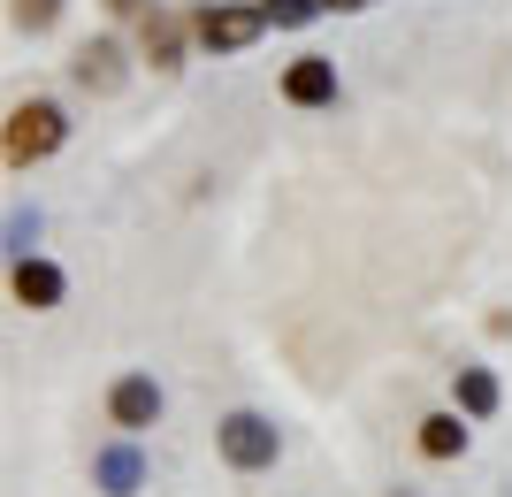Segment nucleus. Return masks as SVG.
Wrapping results in <instances>:
<instances>
[{"instance_id": "1", "label": "nucleus", "mask_w": 512, "mask_h": 497, "mask_svg": "<svg viewBox=\"0 0 512 497\" xmlns=\"http://www.w3.org/2000/svg\"><path fill=\"white\" fill-rule=\"evenodd\" d=\"M69 146V115L62 100H16L8 108V130H0V161L8 169H39L46 153Z\"/></svg>"}, {"instance_id": "2", "label": "nucleus", "mask_w": 512, "mask_h": 497, "mask_svg": "<svg viewBox=\"0 0 512 497\" xmlns=\"http://www.w3.org/2000/svg\"><path fill=\"white\" fill-rule=\"evenodd\" d=\"M214 444H222V459H230L237 475H268V467L283 459L276 421H268V413H253V406L222 413V421H214Z\"/></svg>"}, {"instance_id": "3", "label": "nucleus", "mask_w": 512, "mask_h": 497, "mask_svg": "<svg viewBox=\"0 0 512 497\" xmlns=\"http://www.w3.org/2000/svg\"><path fill=\"white\" fill-rule=\"evenodd\" d=\"M268 31V8L260 0H199L192 8V39L207 54H245V46Z\"/></svg>"}, {"instance_id": "4", "label": "nucleus", "mask_w": 512, "mask_h": 497, "mask_svg": "<svg viewBox=\"0 0 512 497\" xmlns=\"http://www.w3.org/2000/svg\"><path fill=\"white\" fill-rule=\"evenodd\" d=\"M184 46H199V39H192V16H176V8H161V0H153L146 16H138V54L169 77V69H184Z\"/></svg>"}, {"instance_id": "5", "label": "nucleus", "mask_w": 512, "mask_h": 497, "mask_svg": "<svg viewBox=\"0 0 512 497\" xmlns=\"http://www.w3.org/2000/svg\"><path fill=\"white\" fill-rule=\"evenodd\" d=\"M107 421L123 436H146L153 421H161V383H153V375H115V383H107Z\"/></svg>"}, {"instance_id": "6", "label": "nucleus", "mask_w": 512, "mask_h": 497, "mask_svg": "<svg viewBox=\"0 0 512 497\" xmlns=\"http://www.w3.org/2000/svg\"><path fill=\"white\" fill-rule=\"evenodd\" d=\"M92 490L100 497H138L146 490V452H138V436H115L92 452Z\"/></svg>"}, {"instance_id": "7", "label": "nucleus", "mask_w": 512, "mask_h": 497, "mask_svg": "<svg viewBox=\"0 0 512 497\" xmlns=\"http://www.w3.org/2000/svg\"><path fill=\"white\" fill-rule=\"evenodd\" d=\"M69 77H77V85L85 92H123L130 85V54H123V39H85L77 46V54H69Z\"/></svg>"}, {"instance_id": "8", "label": "nucleus", "mask_w": 512, "mask_h": 497, "mask_svg": "<svg viewBox=\"0 0 512 497\" xmlns=\"http://www.w3.org/2000/svg\"><path fill=\"white\" fill-rule=\"evenodd\" d=\"M8 299L31 306V314H46V306H62V299H69V276H62L46 253H23L16 268H8Z\"/></svg>"}, {"instance_id": "9", "label": "nucleus", "mask_w": 512, "mask_h": 497, "mask_svg": "<svg viewBox=\"0 0 512 497\" xmlns=\"http://www.w3.org/2000/svg\"><path fill=\"white\" fill-rule=\"evenodd\" d=\"M283 100L291 108H329L337 100V62L329 54H299V62L283 69Z\"/></svg>"}, {"instance_id": "10", "label": "nucleus", "mask_w": 512, "mask_h": 497, "mask_svg": "<svg viewBox=\"0 0 512 497\" xmlns=\"http://www.w3.org/2000/svg\"><path fill=\"white\" fill-rule=\"evenodd\" d=\"M413 444H421V459H459V452H467V413H459V406L428 413L421 429H413Z\"/></svg>"}, {"instance_id": "11", "label": "nucleus", "mask_w": 512, "mask_h": 497, "mask_svg": "<svg viewBox=\"0 0 512 497\" xmlns=\"http://www.w3.org/2000/svg\"><path fill=\"white\" fill-rule=\"evenodd\" d=\"M451 406L467 413V421H490V413L505 406V390H497L490 368H459V375H451Z\"/></svg>"}, {"instance_id": "12", "label": "nucleus", "mask_w": 512, "mask_h": 497, "mask_svg": "<svg viewBox=\"0 0 512 497\" xmlns=\"http://www.w3.org/2000/svg\"><path fill=\"white\" fill-rule=\"evenodd\" d=\"M260 8H268V23H283V31H306L314 16H329L321 0H260Z\"/></svg>"}, {"instance_id": "13", "label": "nucleus", "mask_w": 512, "mask_h": 497, "mask_svg": "<svg viewBox=\"0 0 512 497\" xmlns=\"http://www.w3.org/2000/svg\"><path fill=\"white\" fill-rule=\"evenodd\" d=\"M8 16H16V31H54V23H62V0H16Z\"/></svg>"}, {"instance_id": "14", "label": "nucleus", "mask_w": 512, "mask_h": 497, "mask_svg": "<svg viewBox=\"0 0 512 497\" xmlns=\"http://www.w3.org/2000/svg\"><path fill=\"white\" fill-rule=\"evenodd\" d=\"M153 0H107V16H146Z\"/></svg>"}, {"instance_id": "15", "label": "nucleus", "mask_w": 512, "mask_h": 497, "mask_svg": "<svg viewBox=\"0 0 512 497\" xmlns=\"http://www.w3.org/2000/svg\"><path fill=\"white\" fill-rule=\"evenodd\" d=\"M329 16H360V8H375V0H321Z\"/></svg>"}]
</instances>
